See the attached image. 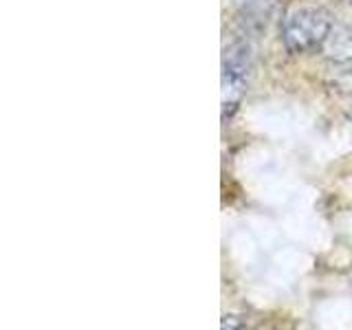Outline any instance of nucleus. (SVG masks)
<instances>
[{
  "label": "nucleus",
  "mask_w": 352,
  "mask_h": 330,
  "mask_svg": "<svg viewBox=\"0 0 352 330\" xmlns=\"http://www.w3.org/2000/svg\"><path fill=\"white\" fill-rule=\"evenodd\" d=\"M333 31V18L322 7H297L284 18L282 40L291 53L315 51L328 40Z\"/></svg>",
  "instance_id": "obj_1"
},
{
  "label": "nucleus",
  "mask_w": 352,
  "mask_h": 330,
  "mask_svg": "<svg viewBox=\"0 0 352 330\" xmlns=\"http://www.w3.org/2000/svg\"><path fill=\"white\" fill-rule=\"evenodd\" d=\"M249 49L245 44H234L225 53L223 62V108L227 113V108H236L238 102L242 99L249 84Z\"/></svg>",
  "instance_id": "obj_2"
},
{
  "label": "nucleus",
  "mask_w": 352,
  "mask_h": 330,
  "mask_svg": "<svg viewBox=\"0 0 352 330\" xmlns=\"http://www.w3.org/2000/svg\"><path fill=\"white\" fill-rule=\"evenodd\" d=\"M223 330H240V322L236 315H227L223 319Z\"/></svg>",
  "instance_id": "obj_3"
}]
</instances>
